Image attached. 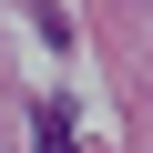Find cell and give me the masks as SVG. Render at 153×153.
Segmentation results:
<instances>
[{
	"mask_svg": "<svg viewBox=\"0 0 153 153\" xmlns=\"http://www.w3.org/2000/svg\"><path fill=\"white\" fill-rule=\"evenodd\" d=\"M41 153H71V102H61V92L41 102Z\"/></svg>",
	"mask_w": 153,
	"mask_h": 153,
	"instance_id": "1",
	"label": "cell"
}]
</instances>
